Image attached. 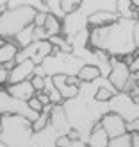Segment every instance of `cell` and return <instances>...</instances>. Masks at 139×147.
Masks as SVG:
<instances>
[{
    "instance_id": "cell-1",
    "label": "cell",
    "mask_w": 139,
    "mask_h": 147,
    "mask_svg": "<svg viewBox=\"0 0 139 147\" xmlns=\"http://www.w3.org/2000/svg\"><path fill=\"white\" fill-rule=\"evenodd\" d=\"M100 84H102V77H98L93 83H82L77 97L63 102L71 127L78 131L80 140L84 142H87L91 131L94 129L96 124H100L102 117L111 111L109 102H100L94 99V93L100 88Z\"/></svg>"
},
{
    "instance_id": "cell-2",
    "label": "cell",
    "mask_w": 139,
    "mask_h": 147,
    "mask_svg": "<svg viewBox=\"0 0 139 147\" xmlns=\"http://www.w3.org/2000/svg\"><path fill=\"white\" fill-rule=\"evenodd\" d=\"M137 20L118 18L116 22L104 27L89 29V47L104 50L111 57H125L136 54L137 47L134 41V29Z\"/></svg>"
},
{
    "instance_id": "cell-3",
    "label": "cell",
    "mask_w": 139,
    "mask_h": 147,
    "mask_svg": "<svg viewBox=\"0 0 139 147\" xmlns=\"http://www.w3.org/2000/svg\"><path fill=\"white\" fill-rule=\"evenodd\" d=\"M116 4H118V0H82L78 9H75L73 13L66 14L63 18V36L71 43L73 38L80 31L89 29L87 27V20H89L91 14L98 13V11L116 13Z\"/></svg>"
},
{
    "instance_id": "cell-4",
    "label": "cell",
    "mask_w": 139,
    "mask_h": 147,
    "mask_svg": "<svg viewBox=\"0 0 139 147\" xmlns=\"http://www.w3.org/2000/svg\"><path fill=\"white\" fill-rule=\"evenodd\" d=\"M0 144L4 147H31L34 136L32 120L21 115H0Z\"/></svg>"
},
{
    "instance_id": "cell-5",
    "label": "cell",
    "mask_w": 139,
    "mask_h": 147,
    "mask_svg": "<svg viewBox=\"0 0 139 147\" xmlns=\"http://www.w3.org/2000/svg\"><path fill=\"white\" fill-rule=\"evenodd\" d=\"M86 65L84 59H80L75 54L61 52L59 49L54 47V52L50 54L41 65L36 67L38 76H57V74H66V76H77L78 70Z\"/></svg>"
},
{
    "instance_id": "cell-6",
    "label": "cell",
    "mask_w": 139,
    "mask_h": 147,
    "mask_svg": "<svg viewBox=\"0 0 139 147\" xmlns=\"http://www.w3.org/2000/svg\"><path fill=\"white\" fill-rule=\"evenodd\" d=\"M36 13L38 11L32 7H13V9L7 7L4 13H0V38L13 41L20 31L34 24Z\"/></svg>"
},
{
    "instance_id": "cell-7",
    "label": "cell",
    "mask_w": 139,
    "mask_h": 147,
    "mask_svg": "<svg viewBox=\"0 0 139 147\" xmlns=\"http://www.w3.org/2000/svg\"><path fill=\"white\" fill-rule=\"evenodd\" d=\"M0 115H21V117H27L32 122L38 120V117H39L38 111H34L29 106V100L13 97L5 88H0Z\"/></svg>"
},
{
    "instance_id": "cell-8",
    "label": "cell",
    "mask_w": 139,
    "mask_h": 147,
    "mask_svg": "<svg viewBox=\"0 0 139 147\" xmlns=\"http://www.w3.org/2000/svg\"><path fill=\"white\" fill-rule=\"evenodd\" d=\"M109 109L123 117L127 124L139 120V102H136L127 92H118L109 100Z\"/></svg>"
},
{
    "instance_id": "cell-9",
    "label": "cell",
    "mask_w": 139,
    "mask_h": 147,
    "mask_svg": "<svg viewBox=\"0 0 139 147\" xmlns=\"http://www.w3.org/2000/svg\"><path fill=\"white\" fill-rule=\"evenodd\" d=\"M54 52V45L50 40H38L32 45H29L25 49H18V54L14 57L16 63H23L27 59H32L36 65H41L47 57Z\"/></svg>"
},
{
    "instance_id": "cell-10",
    "label": "cell",
    "mask_w": 139,
    "mask_h": 147,
    "mask_svg": "<svg viewBox=\"0 0 139 147\" xmlns=\"http://www.w3.org/2000/svg\"><path fill=\"white\" fill-rule=\"evenodd\" d=\"M134 72L130 70V65L125 63L121 57H111V74H109V81L118 92H125L127 84L130 83Z\"/></svg>"
},
{
    "instance_id": "cell-11",
    "label": "cell",
    "mask_w": 139,
    "mask_h": 147,
    "mask_svg": "<svg viewBox=\"0 0 139 147\" xmlns=\"http://www.w3.org/2000/svg\"><path fill=\"white\" fill-rule=\"evenodd\" d=\"M100 126L105 129L109 138H116V136H121V135L128 133V124L123 120V117H120L114 111H109V113H105L102 117Z\"/></svg>"
},
{
    "instance_id": "cell-12",
    "label": "cell",
    "mask_w": 139,
    "mask_h": 147,
    "mask_svg": "<svg viewBox=\"0 0 139 147\" xmlns=\"http://www.w3.org/2000/svg\"><path fill=\"white\" fill-rule=\"evenodd\" d=\"M61 136L63 135L52 126V122H50L48 126L43 127L41 131H34L31 147H57V142H59Z\"/></svg>"
},
{
    "instance_id": "cell-13",
    "label": "cell",
    "mask_w": 139,
    "mask_h": 147,
    "mask_svg": "<svg viewBox=\"0 0 139 147\" xmlns=\"http://www.w3.org/2000/svg\"><path fill=\"white\" fill-rule=\"evenodd\" d=\"M36 65L32 59H27L23 63H16L14 68L9 70V84L21 83V81H31L36 76Z\"/></svg>"
},
{
    "instance_id": "cell-14",
    "label": "cell",
    "mask_w": 139,
    "mask_h": 147,
    "mask_svg": "<svg viewBox=\"0 0 139 147\" xmlns=\"http://www.w3.org/2000/svg\"><path fill=\"white\" fill-rule=\"evenodd\" d=\"M50 122L52 126L59 131L63 136H68L70 131L73 129L71 124L68 120V115H66V109H64L63 104H54L52 106V115H50Z\"/></svg>"
},
{
    "instance_id": "cell-15",
    "label": "cell",
    "mask_w": 139,
    "mask_h": 147,
    "mask_svg": "<svg viewBox=\"0 0 139 147\" xmlns=\"http://www.w3.org/2000/svg\"><path fill=\"white\" fill-rule=\"evenodd\" d=\"M5 90L9 92L13 97L16 99H21V100H31L34 95H36V90L31 81H21V83H14V84H7Z\"/></svg>"
},
{
    "instance_id": "cell-16",
    "label": "cell",
    "mask_w": 139,
    "mask_h": 147,
    "mask_svg": "<svg viewBox=\"0 0 139 147\" xmlns=\"http://www.w3.org/2000/svg\"><path fill=\"white\" fill-rule=\"evenodd\" d=\"M54 83L57 86V90L61 92L64 100H70L73 97H77L78 92H80V86H75V84L68 83V76H66V74H57V76H54Z\"/></svg>"
},
{
    "instance_id": "cell-17",
    "label": "cell",
    "mask_w": 139,
    "mask_h": 147,
    "mask_svg": "<svg viewBox=\"0 0 139 147\" xmlns=\"http://www.w3.org/2000/svg\"><path fill=\"white\" fill-rule=\"evenodd\" d=\"M120 16L118 13H112V11H98L89 16V20H87V27L89 29H96V27H104V25H109L112 24V22H116Z\"/></svg>"
},
{
    "instance_id": "cell-18",
    "label": "cell",
    "mask_w": 139,
    "mask_h": 147,
    "mask_svg": "<svg viewBox=\"0 0 139 147\" xmlns=\"http://www.w3.org/2000/svg\"><path fill=\"white\" fill-rule=\"evenodd\" d=\"M13 41L18 45V49H25L29 45H32V43L36 41V25L31 24L29 27H25L23 31H20L16 36H14Z\"/></svg>"
},
{
    "instance_id": "cell-19",
    "label": "cell",
    "mask_w": 139,
    "mask_h": 147,
    "mask_svg": "<svg viewBox=\"0 0 139 147\" xmlns=\"http://www.w3.org/2000/svg\"><path fill=\"white\" fill-rule=\"evenodd\" d=\"M116 13L120 18H127V20H137L139 9L134 5L132 0H118L116 4Z\"/></svg>"
},
{
    "instance_id": "cell-20",
    "label": "cell",
    "mask_w": 139,
    "mask_h": 147,
    "mask_svg": "<svg viewBox=\"0 0 139 147\" xmlns=\"http://www.w3.org/2000/svg\"><path fill=\"white\" fill-rule=\"evenodd\" d=\"M109 135L105 133V129L100 126V124H96L94 126V129L91 131L89 138H87V144H89V147H107L109 145Z\"/></svg>"
},
{
    "instance_id": "cell-21",
    "label": "cell",
    "mask_w": 139,
    "mask_h": 147,
    "mask_svg": "<svg viewBox=\"0 0 139 147\" xmlns=\"http://www.w3.org/2000/svg\"><path fill=\"white\" fill-rule=\"evenodd\" d=\"M18 54V45L14 41H5L0 47V65H7L14 61V57Z\"/></svg>"
},
{
    "instance_id": "cell-22",
    "label": "cell",
    "mask_w": 139,
    "mask_h": 147,
    "mask_svg": "<svg viewBox=\"0 0 139 147\" xmlns=\"http://www.w3.org/2000/svg\"><path fill=\"white\" fill-rule=\"evenodd\" d=\"M45 31L48 34V40L52 38V36H61L63 34V20L48 13L47 22H45Z\"/></svg>"
},
{
    "instance_id": "cell-23",
    "label": "cell",
    "mask_w": 139,
    "mask_h": 147,
    "mask_svg": "<svg viewBox=\"0 0 139 147\" xmlns=\"http://www.w3.org/2000/svg\"><path fill=\"white\" fill-rule=\"evenodd\" d=\"M77 76L82 83H93V81H96L98 77H102V72H100L98 67H94V65H84V67L78 70Z\"/></svg>"
},
{
    "instance_id": "cell-24",
    "label": "cell",
    "mask_w": 139,
    "mask_h": 147,
    "mask_svg": "<svg viewBox=\"0 0 139 147\" xmlns=\"http://www.w3.org/2000/svg\"><path fill=\"white\" fill-rule=\"evenodd\" d=\"M13 7H32L36 11H47L43 0H9V9Z\"/></svg>"
},
{
    "instance_id": "cell-25",
    "label": "cell",
    "mask_w": 139,
    "mask_h": 147,
    "mask_svg": "<svg viewBox=\"0 0 139 147\" xmlns=\"http://www.w3.org/2000/svg\"><path fill=\"white\" fill-rule=\"evenodd\" d=\"M43 2H45L47 13L54 14V16L61 18V20L66 16V13H64V9H63V0H43Z\"/></svg>"
},
{
    "instance_id": "cell-26",
    "label": "cell",
    "mask_w": 139,
    "mask_h": 147,
    "mask_svg": "<svg viewBox=\"0 0 139 147\" xmlns=\"http://www.w3.org/2000/svg\"><path fill=\"white\" fill-rule=\"evenodd\" d=\"M50 41H52V45L55 47V49H59L61 52H68V54H73V45L64 38V36L61 34V36H52L50 38Z\"/></svg>"
},
{
    "instance_id": "cell-27",
    "label": "cell",
    "mask_w": 139,
    "mask_h": 147,
    "mask_svg": "<svg viewBox=\"0 0 139 147\" xmlns=\"http://www.w3.org/2000/svg\"><path fill=\"white\" fill-rule=\"evenodd\" d=\"M107 147H134L132 145V133H125V135H121V136L111 138Z\"/></svg>"
},
{
    "instance_id": "cell-28",
    "label": "cell",
    "mask_w": 139,
    "mask_h": 147,
    "mask_svg": "<svg viewBox=\"0 0 139 147\" xmlns=\"http://www.w3.org/2000/svg\"><path fill=\"white\" fill-rule=\"evenodd\" d=\"M57 145H61V147H89V144L84 140H71L68 136H61Z\"/></svg>"
},
{
    "instance_id": "cell-29",
    "label": "cell",
    "mask_w": 139,
    "mask_h": 147,
    "mask_svg": "<svg viewBox=\"0 0 139 147\" xmlns=\"http://www.w3.org/2000/svg\"><path fill=\"white\" fill-rule=\"evenodd\" d=\"M80 4H82V0H63V9L66 14H70L75 9H78Z\"/></svg>"
},
{
    "instance_id": "cell-30",
    "label": "cell",
    "mask_w": 139,
    "mask_h": 147,
    "mask_svg": "<svg viewBox=\"0 0 139 147\" xmlns=\"http://www.w3.org/2000/svg\"><path fill=\"white\" fill-rule=\"evenodd\" d=\"M31 83H32L36 92H43V90H45V76H38V74H36V76L31 79Z\"/></svg>"
},
{
    "instance_id": "cell-31",
    "label": "cell",
    "mask_w": 139,
    "mask_h": 147,
    "mask_svg": "<svg viewBox=\"0 0 139 147\" xmlns=\"http://www.w3.org/2000/svg\"><path fill=\"white\" fill-rule=\"evenodd\" d=\"M9 84V68L5 65H0V86Z\"/></svg>"
},
{
    "instance_id": "cell-32",
    "label": "cell",
    "mask_w": 139,
    "mask_h": 147,
    "mask_svg": "<svg viewBox=\"0 0 139 147\" xmlns=\"http://www.w3.org/2000/svg\"><path fill=\"white\" fill-rule=\"evenodd\" d=\"M47 16H48L47 11H38V13H36V18H34V25L36 27H45Z\"/></svg>"
},
{
    "instance_id": "cell-33",
    "label": "cell",
    "mask_w": 139,
    "mask_h": 147,
    "mask_svg": "<svg viewBox=\"0 0 139 147\" xmlns=\"http://www.w3.org/2000/svg\"><path fill=\"white\" fill-rule=\"evenodd\" d=\"M29 106H31V108L34 109V111H38V113H41V111H43V108H45V106H43L41 102H39V99L36 97V95H34V97H32L31 100H29Z\"/></svg>"
},
{
    "instance_id": "cell-34",
    "label": "cell",
    "mask_w": 139,
    "mask_h": 147,
    "mask_svg": "<svg viewBox=\"0 0 139 147\" xmlns=\"http://www.w3.org/2000/svg\"><path fill=\"white\" fill-rule=\"evenodd\" d=\"M36 97L39 99V102H41L43 106L52 104V100H50V97H48V93H47V92H36Z\"/></svg>"
},
{
    "instance_id": "cell-35",
    "label": "cell",
    "mask_w": 139,
    "mask_h": 147,
    "mask_svg": "<svg viewBox=\"0 0 139 147\" xmlns=\"http://www.w3.org/2000/svg\"><path fill=\"white\" fill-rule=\"evenodd\" d=\"M128 133H139V120H134L128 124Z\"/></svg>"
},
{
    "instance_id": "cell-36",
    "label": "cell",
    "mask_w": 139,
    "mask_h": 147,
    "mask_svg": "<svg viewBox=\"0 0 139 147\" xmlns=\"http://www.w3.org/2000/svg\"><path fill=\"white\" fill-rule=\"evenodd\" d=\"M134 41H136V47L139 50V22L136 24V29H134Z\"/></svg>"
},
{
    "instance_id": "cell-37",
    "label": "cell",
    "mask_w": 139,
    "mask_h": 147,
    "mask_svg": "<svg viewBox=\"0 0 139 147\" xmlns=\"http://www.w3.org/2000/svg\"><path fill=\"white\" fill-rule=\"evenodd\" d=\"M130 70H132V72H137V70H139V50H137V56H136L134 63L130 65Z\"/></svg>"
},
{
    "instance_id": "cell-38",
    "label": "cell",
    "mask_w": 139,
    "mask_h": 147,
    "mask_svg": "<svg viewBox=\"0 0 139 147\" xmlns=\"http://www.w3.org/2000/svg\"><path fill=\"white\" fill-rule=\"evenodd\" d=\"M9 7V0H0V13H4Z\"/></svg>"
},
{
    "instance_id": "cell-39",
    "label": "cell",
    "mask_w": 139,
    "mask_h": 147,
    "mask_svg": "<svg viewBox=\"0 0 139 147\" xmlns=\"http://www.w3.org/2000/svg\"><path fill=\"white\" fill-rule=\"evenodd\" d=\"M132 145L139 147V133H132Z\"/></svg>"
},
{
    "instance_id": "cell-40",
    "label": "cell",
    "mask_w": 139,
    "mask_h": 147,
    "mask_svg": "<svg viewBox=\"0 0 139 147\" xmlns=\"http://www.w3.org/2000/svg\"><path fill=\"white\" fill-rule=\"evenodd\" d=\"M134 79H137V81H139V70H137V72H134Z\"/></svg>"
},
{
    "instance_id": "cell-41",
    "label": "cell",
    "mask_w": 139,
    "mask_h": 147,
    "mask_svg": "<svg viewBox=\"0 0 139 147\" xmlns=\"http://www.w3.org/2000/svg\"><path fill=\"white\" fill-rule=\"evenodd\" d=\"M132 2H134V5H136L137 9H139V0H132Z\"/></svg>"
},
{
    "instance_id": "cell-42",
    "label": "cell",
    "mask_w": 139,
    "mask_h": 147,
    "mask_svg": "<svg viewBox=\"0 0 139 147\" xmlns=\"http://www.w3.org/2000/svg\"><path fill=\"white\" fill-rule=\"evenodd\" d=\"M4 43H5V40H2V38H0V47H2V45H4Z\"/></svg>"
},
{
    "instance_id": "cell-43",
    "label": "cell",
    "mask_w": 139,
    "mask_h": 147,
    "mask_svg": "<svg viewBox=\"0 0 139 147\" xmlns=\"http://www.w3.org/2000/svg\"><path fill=\"white\" fill-rule=\"evenodd\" d=\"M137 22H139V14H137Z\"/></svg>"
},
{
    "instance_id": "cell-44",
    "label": "cell",
    "mask_w": 139,
    "mask_h": 147,
    "mask_svg": "<svg viewBox=\"0 0 139 147\" xmlns=\"http://www.w3.org/2000/svg\"><path fill=\"white\" fill-rule=\"evenodd\" d=\"M0 147H4V145H2V144H0Z\"/></svg>"
},
{
    "instance_id": "cell-45",
    "label": "cell",
    "mask_w": 139,
    "mask_h": 147,
    "mask_svg": "<svg viewBox=\"0 0 139 147\" xmlns=\"http://www.w3.org/2000/svg\"><path fill=\"white\" fill-rule=\"evenodd\" d=\"M57 147H61V145H57Z\"/></svg>"
},
{
    "instance_id": "cell-46",
    "label": "cell",
    "mask_w": 139,
    "mask_h": 147,
    "mask_svg": "<svg viewBox=\"0 0 139 147\" xmlns=\"http://www.w3.org/2000/svg\"><path fill=\"white\" fill-rule=\"evenodd\" d=\"M0 88H2V86H0Z\"/></svg>"
}]
</instances>
